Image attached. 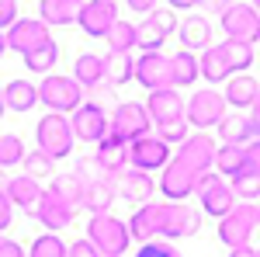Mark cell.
<instances>
[{"instance_id": "f35d334b", "label": "cell", "mask_w": 260, "mask_h": 257, "mask_svg": "<svg viewBox=\"0 0 260 257\" xmlns=\"http://www.w3.org/2000/svg\"><path fill=\"white\" fill-rule=\"evenodd\" d=\"M21 167H24V174H28L31 181H39V178H49V174H52L56 160H52V157H45L39 146H35L31 153H24V163H21Z\"/></svg>"}, {"instance_id": "6f0895ef", "label": "cell", "mask_w": 260, "mask_h": 257, "mask_svg": "<svg viewBox=\"0 0 260 257\" xmlns=\"http://www.w3.org/2000/svg\"><path fill=\"white\" fill-rule=\"evenodd\" d=\"M4 111H7V104H4V87H0V119H4Z\"/></svg>"}, {"instance_id": "4316f807", "label": "cell", "mask_w": 260, "mask_h": 257, "mask_svg": "<svg viewBox=\"0 0 260 257\" xmlns=\"http://www.w3.org/2000/svg\"><path fill=\"white\" fill-rule=\"evenodd\" d=\"M42 195H45V191L39 188V181H31L28 174H21V178H11V181H7V198H11L14 205H21L24 212H31V209L42 202Z\"/></svg>"}, {"instance_id": "7dc6e473", "label": "cell", "mask_w": 260, "mask_h": 257, "mask_svg": "<svg viewBox=\"0 0 260 257\" xmlns=\"http://www.w3.org/2000/svg\"><path fill=\"white\" fill-rule=\"evenodd\" d=\"M14 21H18V4H14V0H0V32H4V28L11 32Z\"/></svg>"}, {"instance_id": "5b68a950", "label": "cell", "mask_w": 260, "mask_h": 257, "mask_svg": "<svg viewBox=\"0 0 260 257\" xmlns=\"http://www.w3.org/2000/svg\"><path fill=\"white\" fill-rule=\"evenodd\" d=\"M253 230H257V205H250V202L236 205L225 219H219V240L229 247V250L250 247Z\"/></svg>"}, {"instance_id": "83f0119b", "label": "cell", "mask_w": 260, "mask_h": 257, "mask_svg": "<svg viewBox=\"0 0 260 257\" xmlns=\"http://www.w3.org/2000/svg\"><path fill=\"white\" fill-rule=\"evenodd\" d=\"M4 104H7L11 111H28V108L39 104V87H35L31 80H11V83L4 87Z\"/></svg>"}, {"instance_id": "9c48e42d", "label": "cell", "mask_w": 260, "mask_h": 257, "mask_svg": "<svg viewBox=\"0 0 260 257\" xmlns=\"http://www.w3.org/2000/svg\"><path fill=\"white\" fill-rule=\"evenodd\" d=\"M170 146L156 139L153 132L149 136L136 139L132 146H128V163H132V170H142V174H153V170H163L167 163H170Z\"/></svg>"}, {"instance_id": "7bdbcfd3", "label": "cell", "mask_w": 260, "mask_h": 257, "mask_svg": "<svg viewBox=\"0 0 260 257\" xmlns=\"http://www.w3.org/2000/svg\"><path fill=\"white\" fill-rule=\"evenodd\" d=\"M73 174L83 181V188H90V184H98V181H111V174H104V170H101V163L94 157L77 160V170H73Z\"/></svg>"}, {"instance_id": "ac0fdd59", "label": "cell", "mask_w": 260, "mask_h": 257, "mask_svg": "<svg viewBox=\"0 0 260 257\" xmlns=\"http://www.w3.org/2000/svg\"><path fill=\"white\" fill-rule=\"evenodd\" d=\"M153 191H156V181L153 174H142V170H125L118 178V195L125 202H136V205H149L153 202Z\"/></svg>"}, {"instance_id": "5bb4252c", "label": "cell", "mask_w": 260, "mask_h": 257, "mask_svg": "<svg viewBox=\"0 0 260 257\" xmlns=\"http://www.w3.org/2000/svg\"><path fill=\"white\" fill-rule=\"evenodd\" d=\"M215 153H219V146H215V139L212 136H187L184 142L177 146V160L180 163H187L194 174H208L212 167H215Z\"/></svg>"}, {"instance_id": "9f6ffc18", "label": "cell", "mask_w": 260, "mask_h": 257, "mask_svg": "<svg viewBox=\"0 0 260 257\" xmlns=\"http://www.w3.org/2000/svg\"><path fill=\"white\" fill-rule=\"evenodd\" d=\"M4 52H7V35L0 32V60H4Z\"/></svg>"}, {"instance_id": "d4e9b609", "label": "cell", "mask_w": 260, "mask_h": 257, "mask_svg": "<svg viewBox=\"0 0 260 257\" xmlns=\"http://www.w3.org/2000/svg\"><path fill=\"white\" fill-rule=\"evenodd\" d=\"M73 80L87 87V91H98L104 87V56H94V52H83L80 60L73 63Z\"/></svg>"}, {"instance_id": "6da1fadb", "label": "cell", "mask_w": 260, "mask_h": 257, "mask_svg": "<svg viewBox=\"0 0 260 257\" xmlns=\"http://www.w3.org/2000/svg\"><path fill=\"white\" fill-rule=\"evenodd\" d=\"M87 240L98 247L101 257H121L132 243V233H128V222H121L115 216H90Z\"/></svg>"}, {"instance_id": "2e32d148", "label": "cell", "mask_w": 260, "mask_h": 257, "mask_svg": "<svg viewBox=\"0 0 260 257\" xmlns=\"http://www.w3.org/2000/svg\"><path fill=\"white\" fill-rule=\"evenodd\" d=\"M201 226V216L194 209H187L184 202H167V226H163V240H180V237H194Z\"/></svg>"}, {"instance_id": "4fadbf2b", "label": "cell", "mask_w": 260, "mask_h": 257, "mask_svg": "<svg viewBox=\"0 0 260 257\" xmlns=\"http://www.w3.org/2000/svg\"><path fill=\"white\" fill-rule=\"evenodd\" d=\"M73 136L83 139V142H101V139H108V129H111V119L104 115V108L98 104H90V101H83L80 108L73 111Z\"/></svg>"}, {"instance_id": "d590c367", "label": "cell", "mask_w": 260, "mask_h": 257, "mask_svg": "<svg viewBox=\"0 0 260 257\" xmlns=\"http://www.w3.org/2000/svg\"><path fill=\"white\" fill-rule=\"evenodd\" d=\"M219 49H222V56H225V63H229V70H233V77L243 73V70H250V63H253V45L225 39Z\"/></svg>"}, {"instance_id": "8fae6325", "label": "cell", "mask_w": 260, "mask_h": 257, "mask_svg": "<svg viewBox=\"0 0 260 257\" xmlns=\"http://www.w3.org/2000/svg\"><path fill=\"white\" fill-rule=\"evenodd\" d=\"M194 184H198V174H194L187 163H180V160L174 157L160 170V184H156V188L167 195V202H177L180 205L187 195H194Z\"/></svg>"}, {"instance_id": "c3c4849f", "label": "cell", "mask_w": 260, "mask_h": 257, "mask_svg": "<svg viewBox=\"0 0 260 257\" xmlns=\"http://www.w3.org/2000/svg\"><path fill=\"white\" fill-rule=\"evenodd\" d=\"M66 257H101V254H98V247H94L90 240L83 237V240H77V243H70Z\"/></svg>"}, {"instance_id": "30bf717a", "label": "cell", "mask_w": 260, "mask_h": 257, "mask_svg": "<svg viewBox=\"0 0 260 257\" xmlns=\"http://www.w3.org/2000/svg\"><path fill=\"white\" fill-rule=\"evenodd\" d=\"M136 80L153 94V91H167L174 87V66H170V56L163 52H142L136 60Z\"/></svg>"}, {"instance_id": "e0dca14e", "label": "cell", "mask_w": 260, "mask_h": 257, "mask_svg": "<svg viewBox=\"0 0 260 257\" xmlns=\"http://www.w3.org/2000/svg\"><path fill=\"white\" fill-rule=\"evenodd\" d=\"M31 216L39 219L49 233H56V230H66V226L73 222V209H70L66 202H59L52 191H45V195H42V202L31 209Z\"/></svg>"}, {"instance_id": "8d00e7d4", "label": "cell", "mask_w": 260, "mask_h": 257, "mask_svg": "<svg viewBox=\"0 0 260 257\" xmlns=\"http://www.w3.org/2000/svg\"><path fill=\"white\" fill-rule=\"evenodd\" d=\"M170 66H174V87H187V83H194V80L201 77L198 56H191V52H177V56H170Z\"/></svg>"}, {"instance_id": "ffe728a7", "label": "cell", "mask_w": 260, "mask_h": 257, "mask_svg": "<svg viewBox=\"0 0 260 257\" xmlns=\"http://www.w3.org/2000/svg\"><path fill=\"white\" fill-rule=\"evenodd\" d=\"M149 119L156 122V125H163V122H177L184 119V101H180L177 87H167V91H153L149 94Z\"/></svg>"}, {"instance_id": "277c9868", "label": "cell", "mask_w": 260, "mask_h": 257, "mask_svg": "<svg viewBox=\"0 0 260 257\" xmlns=\"http://www.w3.org/2000/svg\"><path fill=\"white\" fill-rule=\"evenodd\" d=\"M149 111H146V104H139V101H125V104H118L115 108V115H111V129H108V136L121 139V142H136V139L149 136Z\"/></svg>"}, {"instance_id": "b9f144b4", "label": "cell", "mask_w": 260, "mask_h": 257, "mask_svg": "<svg viewBox=\"0 0 260 257\" xmlns=\"http://www.w3.org/2000/svg\"><path fill=\"white\" fill-rule=\"evenodd\" d=\"M163 39H167V35H163L160 28H156L153 21L146 18V21L139 24V42H136V49H142V52H160Z\"/></svg>"}, {"instance_id": "91938a15", "label": "cell", "mask_w": 260, "mask_h": 257, "mask_svg": "<svg viewBox=\"0 0 260 257\" xmlns=\"http://www.w3.org/2000/svg\"><path fill=\"white\" fill-rule=\"evenodd\" d=\"M257 226H260V205H257Z\"/></svg>"}, {"instance_id": "7a4b0ae2", "label": "cell", "mask_w": 260, "mask_h": 257, "mask_svg": "<svg viewBox=\"0 0 260 257\" xmlns=\"http://www.w3.org/2000/svg\"><path fill=\"white\" fill-rule=\"evenodd\" d=\"M35 139H39V150L45 153V157H52V160L70 157V150H73V142H77L70 119H66V115H52V111L39 122Z\"/></svg>"}, {"instance_id": "f6af8a7d", "label": "cell", "mask_w": 260, "mask_h": 257, "mask_svg": "<svg viewBox=\"0 0 260 257\" xmlns=\"http://www.w3.org/2000/svg\"><path fill=\"white\" fill-rule=\"evenodd\" d=\"M136 257H180V250L174 243H163V240H153V243H142Z\"/></svg>"}, {"instance_id": "cb8c5ba5", "label": "cell", "mask_w": 260, "mask_h": 257, "mask_svg": "<svg viewBox=\"0 0 260 257\" xmlns=\"http://www.w3.org/2000/svg\"><path fill=\"white\" fill-rule=\"evenodd\" d=\"M253 167V160H250V153H246V146H225L222 142L219 153H215V170H219V178L225 174V178H240L243 170H250Z\"/></svg>"}, {"instance_id": "681fc988", "label": "cell", "mask_w": 260, "mask_h": 257, "mask_svg": "<svg viewBox=\"0 0 260 257\" xmlns=\"http://www.w3.org/2000/svg\"><path fill=\"white\" fill-rule=\"evenodd\" d=\"M11 209H14V202H11V198H7V191H0V233H4V230H7V226H11Z\"/></svg>"}, {"instance_id": "680465c9", "label": "cell", "mask_w": 260, "mask_h": 257, "mask_svg": "<svg viewBox=\"0 0 260 257\" xmlns=\"http://www.w3.org/2000/svg\"><path fill=\"white\" fill-rule=\"evenodd\" d=\"M0 191H7V174L0 170Z\"/></svg>"}, {"instance_id": "7c38bea8", "label": "cell", "mask_w": 260, "mask_h": 257, "mask_svg": "<svg viewBox=\"0 0 260 257\" xmlns=\"http://www.w3.org/2000/svg\"><path fill=\"white\" fill-rule=\"evenodd\" d=\"M163 226H167V202H149L142 205L136 216L128 219V233L136 243H153L163 237Z\"/></svg>"}, {"instance_id": "bcb514c9", "label": "cell", "mask_w": 260, "mask_h": 257, "mask_svg": "<svg viewBox=\"0 0 260 257\" xmlns=\"http://www.w3.org/2000/svg\"><path fill=\"white\" fill-rule=\"evenodd\" d=\"M149 21L160 28L163 35H170V32H177V14L174 11H167V7H156L153 14H149Z\"/></svg>"}, {"instance_id": "603a6c76", "label": "cell", "mask_w": 260, "mask_h": 257, "mask_svg": "<svg viewBox=\"0 0 260 257\" xmlns=\"http://www.w3.org/2000/svg\"><path fill=\"white\" fill-rule=\"evenodd\" d=\"M115 198H118V178L98 181V184H90V188L83 191V209H87L90 216H108V209H111Z\"/></svg>"}, {"instance_id": "db71d44e", "label": "cell", "mask_w": 260, "mask_h": 257, "mask_svg": "<svg viewBox=\"0 0 260 257\" xmlns=\"http://www.w3.org/2000/svg\"><path fill=\"white\" fill-rule=\"evenodd\" d=\"M229 257H260L253 247H240V250H229Z\"/></svg>"}, {"instance_id": "94428289", "label": "cell", "mask_w": 260, "mask_h": 257, "mask_svg": "<svg viewBox=\"0 0 260 257\" xmlns=\"http://www.w3.org/2000/svg\"><path fill=\"white\" fill-rule=\"evenodd\" d=\"M257 254H260V250H257Z\"/></svg>"}, {"instance_id": "d6a6232c", "label": "cell", "mask_w": 260, "mask_h": 257, "mask_svg": "<svg viewBox=\"0 0 260 257\" xmlns=\"http://www.w3.org/2000/svg\"><path fill=\"white\" fill-rule=\"evenodd\" d=\"M56 60H59V45L52 39H45L42 45H35L31 52H24V66H28L31 73H49V70L56 66Z\"/></svg>"}, {"instance_id": "f1b7e54d", "label": "cell", "mask_w": 260, "mask_h": 257, "mask_svg": "<svg viewBox=\"0 0 260 257\" xmlns=\"http://www.w3.org/2000/svg\"><path fill=\"white\" fill-rule=\"evenodd\" d=\"M257 98H260V83L253 77H233L225 83V104H233V108H253Z\"/></svg>"}, {"instance_id": "484cf974", "label": "cell", "mask_w": 260, "mask_h": 257, "mask_svg": "<svg viewBox=\"0 0 260 257\" xmlns=\"http://www.w3.org/2000/svg\"><path fill=\"white\" fill-rule=\"evenodd\" d=\"M128 80H136V60H132V52H108L104 56V83L118 87V83H128Z\"/></svg>"}, {"instance_id": "e575fe53", "label": "cell", "mask_w": 260, "mask_h": 257, "mask_svg": "<svg viewBox=\"0 0 260 257\" xmlns=\"http://www.w3.org/2000/svg\"><path fill=\"white\" fill-rule=\"evenodd\" d=\"M136 42H139V28H136L132 21L118 18V24L108 32V52H132Z\"/></svg>"}, {"instance_id": "f546056e", "label": "cell", "mask_w": 260, "mask_h": 257, "mask_svg": "<svg viewBox=\"0 0 260 257\" xmlns=\"http://www.w3.org/2000/svg\"><path fill=\"white\" fill-rule=\"evenodd\" d=\"M198 70H201V77L205 80H212V83H229L233 80V70H229V63H225V56H222V49L219 45H212V49H205L198 56Z\"/></svg>"}, {"instance_id": "9a60e30c", "label": "cell", "mask_w": 260, "mask_h": 257, "mask_svg": "<svg viewBox=\"0 0 260 257\" xmlns=\"http://www.w3.org/2000/svg\"><path fill=\"white\" fill-rule=\"evenodd\" d=\"M45 39H52L49 35V24L42 18H18L11 24V32H7V49L11 52H31L35 45H42Z\"/></svg>"}, {"instance_id": "3957f363", "label": "cell", "mask_w": 260, "mask_h": 257, "mask_svg": "<svg viewBox=\"0 0 260 257\" xmlns=\"http://www.w3.org/2000/svg\"><path fill=\"white\" fill-rule=\"evenodd\" d=\"M39 101L52 115H66L83 104V87L73 77H45L39 83Z\"/></svg>"}, {"instance_id": "816d5d0a", "label": "cell", "mask_w": 260, "mask_h": 257, "mask_svg": "<svg viewBox=\"0 0 260 257\" xmlns=\"http://www.w3.org/2000/svg\"><path fill=\"white\" fill-rule=\"evenodd\" d=\"M246 153H250V160H253V167L260 170V139H253V142L246 146Z\"/></svg>"}, {"instance_id": "44dd1931", "label": "cell", "mask_w": 260, "mask_h": 257, "mask_svg": "<svg viewBox=\"0 0 260 257\" xmlns=\"http://www.w3.org/2000/svg\"><path fill=\"white\" fill-rule=\"evenodd\" d=\"M177 35H180L184 52H191V56H194V49H201V52H205V49H212V24H208V18H201V14L180 21Z\"/></svg>"}, {"instance_id": "d6986e66", "label": "cell", "mask_w": 260, "mask_h": 257, "mask_svg": "<svg viewBox=\"0 0 260 257\" xmlns=\"http://www.w3.org/2000/svg\"><path fill=\"white\" fill-rule=\"evenodd\" d=\"M94 160L101 163V170H104V174L121 178V174H125V167H128V142H121V139H115V136L101 139Z\"/></svg>"}, {"instance_id": "ba28073f", "label": "cell", "mask_w": 260, "mask_h": 257, "mask_svg": "<svg viewBox=\"0 0 260 257\" xmlns=\"http://www.w3.org/2000/svg\"><path fill=\"white\" fill-rule=\"evenodd\" d=\"M222 28L233 42L253 45V42H260V11L250 4H229L222 14Z\"/></svg>"}, {"instance_id": "836d02e7", "label": "cell", "mask_w": 260, "mask_h": 257, "mask_svg": "<svg viewBox=\"0 0 260 257\" xmlns=\"http://www.w3.org/2000/svg\"><path fill=\"white\" fill-rule=\"evenodd\" d=\"M77 7L80 4H73V0H42L39 18L45 24H70V21H77Z\"/></svg>"}, {"instance_id": "11a10c76", "label": "cell", "mask_w": 260, "mask_h": 257, "mask_svg": "<svg viewBox=\"0 0 260 257\" xmlns=\"http://www.w3.org/2000/svg\"><path fill=\"white\" fill-rule=\"evenodd\" d=\"M128 7H132V11H149V14H153V11H156V7H153V4H146V0H132V4H128Z\"/></svg>"}, {"instance_id": "1f68e13d", "label": "cell", "mask_w": 260, "mask_h": 257, "mask_svg": "<svg viewBox=\"0 0 260 257\" xmlns=\"http://www.w3.org/2000/svg\"><path fill=\"white\" fill-rule=\"evenodd\" d=\"M233 198H236V195H233V188L222 181V184H215L212 191H205V195H201V205H205V212H208V216L225 219L233 209H236V202H233Z\"/></svg>"}, {"instance_id": "8992f818", "label": "cell", "mask_w": 260, "mask_h": 257, "mask_svg": "<svg viewBox=\"0 0 260 257\" xmlns=\"http://www.w3.org/2000/svg\"><path fill=\"white\" fill-rule=\"evenodd\" d=\"M225 94L219 91H194L191 101L184 104V119L187 125H194V129H212V125H219L225 119Z\"/></svg>"}, {"instance_id": "7402d4cb", "label": "cell", "mask_w": 260, "mask_h": 257, "mask_svg": "<svg viewBox=\"0 0 260 257\" xmlns=\"http://www.w3.org/2000/svg\"><path fill=\"white\" fill-rule=\"evenodd\" d=\"M219 136L225 146H250L257 139V129H253L250 115H225L219 122Z\"/></svg>"}, {"instance_id": "f5cc1de1", "label": "cell", "mask_w": 260, "mask_h": 257, "mask_svg": "<svg viewBox=\"0 0 260 257\" xmlns=\"http://www.w3.org/2000/svg\"><path fill=\"white\" fill-rule=\"evenodd\" d=\"M250 122H253V129H257V139H260V98L253 101V108H250Z\"/></svg>"}, {"instance_id": "74e56055", "label": "cell", "mask_w": 260, "mask_h": 257, "mask_svg": "<svg viewBox=\"0 0 260 257\" xmlns=\"http://www.w3.org/2000/svg\"><path fill=\"white\" fill-rule=\"evenodd\" d=\"M233 195L243 198V202H253V198H260V170L257 167H250V170H243L240 178H233Z\"/></svg>"}, {"instance_id": "60d3db41", "label": "cell", "mask_w": 260, "mask_h": 257, "mask_svg": "<svg viewBox=\"0 0 260 257\" xmlns=\"http://www.w3.org/2000/svg\"><path fill=\"white\" fill-rule=\"evenodd\" d=\"M14 163H24V142L18 136H0V170Z\"/></svg>"}, {"instance_id": "ee69618b", "label": "cell", "mask_w": 260, "mask_h": 257, "mask_svg": "<svg viewBox=\"0 0 260 257\" xmlns=\"http://www.w3.org/2000/svg\"><path fill=\"white\" fill-rule=\"evenodd\" d=\"M187 129H191V125H187V119H177V122H163V125H156V139H163V142H167V146H170V142H184V139H187Z\"/></svg>"}, {"instance_id": "f907efd6", "label": "cell", "mask_w": 260, "mask_h": 257, "mask_svg": "<svg viewBox=\"0 0 260 257\" xmlns=\"http://www.w3.org/2000/svg\"><path fill=\"white\" fill-rule=\"evenodd\" d=\"M0 257H28V254L21 250V243H14V240H7L0 233Z\"/></svg>"}, {"instance_id": "ab89813d", "label": "cell", "mask_w": 260, "mask_h": 257, "mask_svg": "<svg viewBox=\"0 0 260 257\" xmlns=\"http://www.w3.org/2000/svg\"><path fill=\"white\" fill-rule=\"evenodd\" d=\"M66 250H70V247H66L56 233H45V237H39L31 243L28 257H66Z\"/></svg>"}, {"instance_id": "52a82bcc", "label": "cell", "mask_w": 260, "mask_h": 257, "mask_svg": "<svg viewBox=\"0 0 260 257\" xmlns=\"http://www.w3.org/2000/svg\"><path fill=\"white\" fill-rule=\"evenodd\" d=\"M77 24L90 39H108V32L118 24V4L115 0H83L77 7Z\"/></svg>"}, {"instance_id": "4dcf8cb0", "label": "cell", "mask_w": 260, "mask_h": 257, "mask_svg": "<svg viewBox=\"0 0 260 257\" xmlns=\"http://www.w3.org/2000/svg\"><path fill=\"white\" fill-rule=\"evenodd\" d=\"M45 191H52V195L59 198V202H66L73 212L83 205V181L77 178V174H59V178H52V188H45Z\"/></svg>"}]
</instances>
